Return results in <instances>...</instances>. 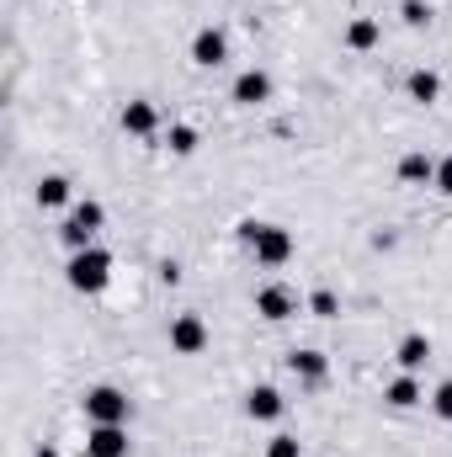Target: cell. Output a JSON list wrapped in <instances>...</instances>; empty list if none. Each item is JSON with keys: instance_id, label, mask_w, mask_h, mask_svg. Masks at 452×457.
<instances>
[{"instance_id": "obj_23", "label": "cell", "mask_w": 452, "mask_h": 457, "mask_svg": "<svg viewBox=\"0 0 452 457\" xmlns=\"http://www.w3.org/2000/svg\"><path fill=\"white\" fill-rule=\"evenodd\" d=\"M431 404H437V415H442V420H452V378L437 388V399H431Z\"/></svg>"}, {"instance_id": "obj_3", "label": "cell", "mask_w": 452, "mask_h": 457, "mask_svg": "<svg viewBox=\"0 0 452 457\" xmlns=\"http://www.w3.org/2000/svg\"><path fill=\"white\" fill-rule=\"evenodd\" d=\"M102 203H80L70 219H64V228H59V239L70 245V250H91V239H96V228H102Z\"/></svg>"}, {"instance_id": "obj_22", "label": "cell", "mask_w": 452, "mask_h": 457, "mask_svg": "<svg viewBox=\"0 0 452 457\" xmlns=\"http://www.w3.org/2000/svg\"><path fill=\"white\" fill-rule=\"evenodd\" d=\"M405 21H410V27H426V21H431V5H421V0H405Z\"/></svg>"}, {"instance_id": "obj_18", "label": "cell", "mask_w": 452, "mask_h": 457, "mask_svg": "<svg viewBox=\"0 0 452 457\" xmlns=\"http://www.w3.org/2000/svg\"><path fill=\"white\" fill-rule=\"evenodd\" d=\"M38 203H43V208L70 203V181H64V176H43V181H38Z\"/></svg>"}, {"instance_id": "obj_17", "label": "cell", "mask_w": 452, "mask_h": 457, "mask_svg": "<svg viewBox=\"0 0 452 457\" xmlns=\"http://www.w3.org/2000/svg\"><path fill=\"white\" fill-rule=\"evenodd\" d=\"M410 96H415V102H437V96H442V75L415 70V75H410Z\"/></svg>"}, {"instance_id": "obj_14", "label": "cell", "mask_w": 452, "mask_h": 457, "mask_svg": "<svg viewBox=\"0 0 452 457\" xmlns=\"http://www.w3.org/2000/svg\"><path fill=\"white\" fill-rule=\"evenodd\" d=\"M372 43H378V21H372V16H356V21L346 27V48H356V54H367Z\"/></svg>"}, {"instance_id": "obj_5", "label": "cell", "mask_w": 452, "mask_h": 457, "mask_svg": "<svg viewBox=\"0 0 452 457\" xmlns=\"http://www.w3.org/2000/svg\"><path fill=\"white\" fill-rule=\"evenodd\" d=\"M203 345H208L203 314H176V320H171V351H176V356H197Z\"/></svg>"}, {"instance_id": "obj_8", "label": "cell", "mask_w": 452, "mask_h": 457, "mask_svg": "<svg viewBox=\"0 0 452 457\" xmlns=\"http://www.w3.org/2000/svg\"><path fill=\"white\" fill-rule=\"evenodd\" d=\"M192 59L203 64V70H219L229 59V43H224V32H213V27H203L197 37H192Z\"/></svg>"}, {"instance_id": "obj_20", "label": "cell", "mask_w": 452, "mask_h": 457, "mask_svg": "<svg viewBox=\"0 0 452 457\" xmlns=\"http://www.w3.org/2000/svg\"><path fill=\"white\" fill-rule=\"evenodd\" d=\"M266 457H304V447H298V436H288V431H282V436H272V442H266Z\"/></svg>"}, {"instance_id": "obj_12", "label": "cell", "mask_w": 452, "mask_h": 457, "mask_svg": "<svg viewBox=\"0 0 452 457\" xmlns=\"http://www.w3.org/2000/svg\"><path fill=\"white\" fill-rule=\"evenodd\" d=\"M325 367H331V361H325L320 351H288V372H293V378L320 383V378H325Z\"/></svg>"}, {"instance_id": "obj_19", "label": "cell", "mask_w": 452, "mask_h": 457, "mask_svg": "<svg viewBox=\"0 0 452 457\" xmlns=\"http://www.w3.org/2000/svg\"><path fill=\"white\" fill-rule=\"evenodd\" d=\"M192 149H197V128L176 122V128H171V154H192Z\"/></svg>"}, {"instance_id": "obj_7", "label": "cell", "mask_w": 452, "mask_h": 457, "mask_svg": "<svg viewBox=\"0 0 452 457\" xmlns=\"http://www.w3.org/2000/svg\"><path fill=\"white\" fill-rule=\"evenodd\" d=\"M234 102H239V107H261V102H272V75H266V70H245V75L234 80Z\"/></svg>"}, {"instance_id": "obj_9", "label": "cell", "mask_w": 452, "mask_h": 457, "mask_svg": "<svg viewBox=\"0 0 452 457\" xmlns=\"http://www.w3.org/2000/svg\"><path fill=\"white\" fill-rule=\"evenodd\" d=\"M293 309H298V298H293L288 287H261V293H255V314H261V320H288Z\"/></svg>"}, {"instance_id": "obj_21", "label": "cell", "mask_w": 452, "mask_h": 457, "mask_svg": "<svg viewBox=\"0 0 452 457\" xmlns=\"http://www.w3.org/2000/svg\"><path fill=\"white\" fill-rule=\"evenodd\" d=\"M309 309H314V314H320V320H331V314H336L340 303H336V293H331V287H320V293H314V298H309Z\"/></svg>"}, {"instance_id": "obj_25", "label": "cell", "mask_w": 452, "mask_h": 457, "mask_svg": "<svg viewBox=\"0 0 452 457\" xmlns=\"http://www.w3.org/2000/svg\"><path fill=\"white\" fill-rule=\"evenodd\" d=\"M38 457H59V453H54V447H43V453H38Z\"/></svg>"}, {"instance_id": "obj_13", "label": "cell", "mask_w": 452, "mask_h": 457, "mask_svg": "<svg viewBox=\"0 0 452 457\" xmlns=\"http://www.w3.org/2000/svg\"><path fill=\"white\" fill-rule=\"evenodd\" d=\"M394 356H399V367H405V372H421V367L431 361V341H426V336H405Z\"/></svg>"}, {"instance_id": "obj_15", "label": "cell", "mask_w": 452, "mask_h": 457, "mask_svg": "<svg viewBox=\"0 0 452 457\" xmlns=\"http://www.w3.org/2000/svg\"><path fill=\"white\" fill-rule=\"evenodd\" d=\"M399 181H410V187H421V181H437V165H431L426 154H405V160H399Z\"/></svg>"}, {"instance_id": "obj_16", "label": "cell", "mask_w": 452, "mask_h": 457, "mask_svg": "<svg viewBox=\"0 0 452 457\" xmlns=\"http://www.w3.org/2000/svg\"><path fill=\"white\" fill-rule=\"evenodd\" d=\"M383 399H389L394 410H410V404H421V383L405 372V378H394V383H389V394H383Z\"/></svg>"}, {"instance_id": "obj_10", "label": "cell", "mask_w": 452, "mask_h": 457, "mask_svg": "<svg viewBox=\"0 0 452 457\" xmlns=\"http://www.w3.org/2000/svg\"><path fill=\"white\" fill-rule=\"evenodd\" d=\"M122 128H128V133H138V138H149V133L160 128L155 102H128V107H122Z\"/></svg>"}, {"instance_id": "obj_6", "label": "cell", "mask_w": 452, "mask_h": 457, "mask_svg": "<svg viewBox=\"0 0 452 457\" xmlns=\"http://www.w3.org/2000/svg\"><path fill=\"white\" fill-rule=\"evenodd\" d=\"M86 457H128V431L122 426H91Z\"/></svg>"}, {"instance_id": "obj_2", "label": "cell", "mask_w": 452, "mask_h": 457, "mask_svg": "<svg viewBox=\"0 0 452 457\" xmlns=\"http://www.w3.org/2000/svg\"><path fill=\"white\" fill-rule=\"evenodd\" d=\"M245 234V245L255 250V261L261 266H282V261H293V234L277 224H239Z\"/></svg>"}, {"instance_id": "obj_1", "label": "cell", "mask_w": 452, "mask_h": 457, "mask_svg": "<svg viewBox=\"0 0 452 457\" xmlns=\"http://www.w3.org/2000/svg\"><path fill=\"white\" fill-rule=\"evenodd\" d=\"M64 277H70V287L75 293H102L107 282H113V255L107 250H75L70 255V266H64Z\"/></svg>"}, {"instance_id": "obj_24", "label": "cell", "mask_w": 452, "mask_h": 457, "mask_svg": "<svg viewBox=\"0 0 452 457\" xmlns=\"http://www.w3.org/2000/svg\"><path fill=\"white\" fill-rule=\"evenodd\" d=\"M437 192H448V197H452V154L437 165Z\"/></svg>"}, {"instance_id": "obj_11", "label": "cell", "mask_w": 452, "mask_h": 457, "mask_svg": "<svg viewBox=\"0 0 452 457\" xmlns=\"http://www.w3.org/2000/svg\"><path fill=\"white\" fill-rule=\"evenodd\" d=\"M245 410H250V420H277L288 404H282V394H277V388H250Z\"/></svg>"}, {"instance_id": "obj_4", "label": "cell", "mask_w": 452, "mask_h": 457, "mask_svg": "<svg viewBox=\"0 0 452 457\" xmlns=\"http://www.w3.org/2000/svg\"><path fill=\"white\" fill-rule=\"evenodd\" d=\"M86 415H91V426H128V394H117V388H91L86 394Z\"/></svg>"}]
</instances>
